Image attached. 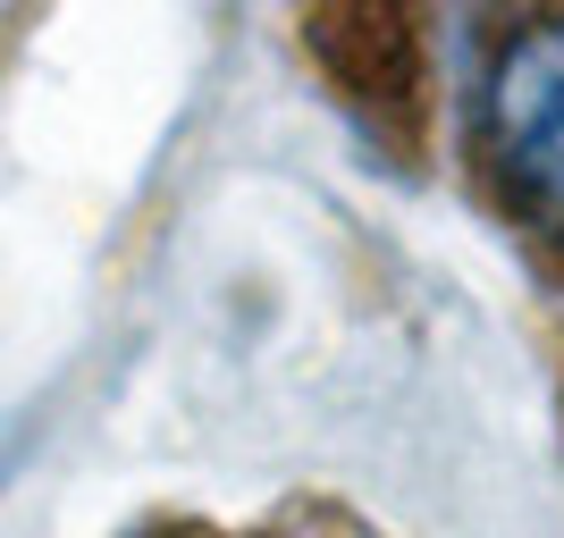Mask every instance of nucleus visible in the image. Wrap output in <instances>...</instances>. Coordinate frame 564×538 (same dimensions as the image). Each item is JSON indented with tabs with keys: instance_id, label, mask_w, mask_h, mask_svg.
I'll use <instances>...</instances> for the list:
<instances>
[{
	"instance_id": "f257e3e1",
	"label": "nucleus",
	"mask_w": 564,
	"mask_h": 538,
	"mask_svg": "<svg viewBox=\"0 0 564 538\" xmlns=\"http://www.w3.org/2000/svg\"><path fill=\"white\" fill-rule=\"evenodd\" d=\"M455 161L480 219L564 295V9H489L464 25Z\"/></svg>"
},
{
	"instance_id": "f03ea898",
	"label": "nucleus",
	"mask_w": 564,
	"mask_h": 538,
	"mask_svg": "<svg viewBox=\"0 0 564 538\" xmlns=\"http://www.w3.org/2000/svg\"><path fill=\"white\" fill-rule=\"evenodd\" d=\"M127 538H379L362 530L354 514H337V505H321V496H295V505H279V514H253V521H143V530Z\"/></svg>"
}]
</instances>
